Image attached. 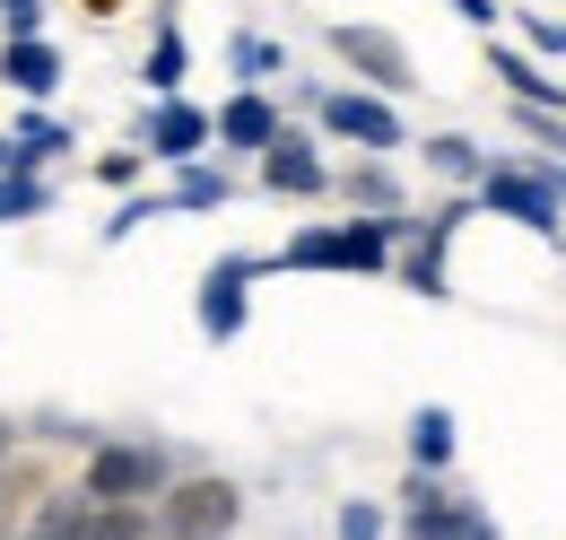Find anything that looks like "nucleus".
Here are the masks:
<instances>
[{"label":"nucleus","instance_id":"f257e3e1","mask_svg":"<svg viewBox=\"0 0 566 540\" xmlns=\"http://www.w3.org/2000/svg\"><path fill=\"white\" fill-rule=\"evenodd\" d=\"M148 523H157V540H227L235 523H244V488L218 479V471L175 479V488L148 506Z\"/></svg>","mask_w":566,"mask_h":540},{"label":"nucleus","instance_id":"f03ea898","mask_svg":"<svg viewBox=\"0 0 566 540\" xmlns=\"http://www.w3.org/2000/svg\"><path fill=\"white\" fill-rule=\"evenodd\" d=\"M78 488L96 497V506H157L166 488H175V454L166 445H96L87 454V471H78Z\"/></svg>","mask_w":566,"mask_h":540},{"label":"nucleus","instance_id":"7ed1b4c3","mask_svg":"<svg viewBox=\"0 0 566 540\" xmlns=\"http://www.w3.org/2000/svg\"><path fill=\"white\" fill-rule=\"evenodd\" d=\"M271 262H253V253H227V262L201 270V297H192V314H201V332L210 340H235L244 332V314H253V279Z\"/></svg>","mask_w":566,"mask_h":540},{"label":"nucleus","instance_id":"20e7f679","mask_svg":"<svg viewBox=\"0 0 566 540\" xmlns=\"http://www.w3.org/2000/svg\"><path fill=\"white\" fill-rule=\"evenodd\" d=\"M332 53H340L357 79H375L384 96H410V87H419L410 44H401V35H384V27H332Z\"/></svg>","mask_w":566,"mask_h":540},{"label":"nucleus","instance_id":"39448f33","mask_svg":"<svg viewBox=\"0 0 566 540\" xmlns=\"http://www.w3.org/2000/svg\"><path fill=\"white\" fill-rule=\"evenodd\" d=\"M323 132L384 157V148H401V114H392V96H375V87H332V96H323Z\"/></svg>","mask_w":566,"mask_h":540},{"label":"nucleus","instance_id":"423d86ee","mask_svg":"<svg viewBox=\"0 0 566 540\" xmlns=\"http://www.w3.org/2000/svg\"><path fill=\"white\" fill-rule=\"evenodd\" d=\"M210 139H218V114H201L192 96H166L140 132V157H157V166H201Z\"/></svg>","mask_w":566,"mask_h":540},{"label":"nucleus","instance_id":"0eeeda50","mask_svg":"<svg viewBox=\"0 0 566 540\" xmlns=\"http://www.w3.org/2000/svg\"><path fill=\"white\" fill-rule=\"evenodd\" d=\"M480 209H496V218H514V227H532V236H558V218L566 209L523 175V166H489L480 175Z\"/></svg>","mask_w":566,"mask_h":540},{"label":"nucleus","instance_id":"6e6552de","mask_svg":"<svg viewBox=\"0 0 566 540\" xmlns=\"http://www.w3.org/2000/svg\"><path fill=\"white\" fill-rule=\"evenodd\" d=\"M262 193H280V201H323V193H332V166L314 157V139L280 132V148L262 157Z\"/></svg>","mask_w":566,"mask_h":540},{"label":"nucleus","instance_id":"1a4fd4ad","mask_svg":"<svg viewBox=\"0 0 566 540\" xmlns=\"http://www.w3.org/2000/svg\"><path fill=\"white\" fill-rule=\"evenodd\" d=\"M280 132H287V123H280V105H271L262 87H235V96L218 105V139H227V148H244V157H271Z\"/></svg>","mask_w":566,"mask_h":540},{"label":"nucleus","instance_id":"9d476101","mask_svg":"<svg viewBox=\"0 0 566 540\" xmlns=\"http://www.w3.org/2000/svg\"><path fill=\"white\" fill-rule=\"evenodd\" d=\"M462 218H471V201H444V209H436V218L419 227V245L401 253V279H410L419 297H444V245L462 236Z\"/></svg>","mask_w":566,"mask_h":540},{"label":"nucleus","instance_id":"9b49d317","mask_svg":"<svg viewBox=\"0 0 566 540\" xmlns=\"http://www.w3.org/2000/svg\"><path fill=\"white\" fill-rule=\"evenodd\" d=\"M489 70L514 87V105L523 114H566V79H549V70L532 62V53H514V44H489Z\"/></svg>","mask_w":566,"mask_h":540},{"label":"nucleus","instance_id":"f8f14e48","mask_svg":"<svg viewBox=\"0 0 566 540\" xmlns=\"http://www.w3.org/2000/svg\"><path fill=\"white\" fill-rule=\"evenodd\" d=\"M0 79H9L27 105H44V96L62 87V53H53L44 35H27V44H0Z\"/></svg>","mask_w":566,"mask_h":540},{"label":"nucleus","instance_id":"ddd939ff","mask_svg":"<svg viewBox=\"0 0 566 540\" xmlns=\"http://www.w3.org/2000/svg\"><path fill=\"white\" fill-rule=\"evenodd\" d=\"M453 445H462V436H453V409H444V402H427L419 418H410V463L436 479L444 463H453Z\"/></svg>","mask_w":566,"mask_h":540},{"label":"nucleus","instance_id":"4468645a","mask_svg":"<svg viewBox=\"0 0 566 540\" xmlns=\"http://www.w3.org/2000/svg\"><path fill=\"white\" fill-rule=\"evenodd\" d=\"M140 79H148V87H157V105H166V96H184V79H192V44H184L175 27H157V44H148Z\"/></svg>","mask_w":566,"mask_h":540},{"label":"nucleus","instance_id":"2eb2a0df","mask_svg":"<svg viewBox=\"0 0 566 540\" xmlns=\"http://www.w3.org/2000/svg\"><path fill=\"white\" fill-rule=\"evenodd\" d=\"M271 270H340V227H296L271 253Z\"/></svg>","mask_w":566,"mask_h":540},{"label":"nucleus","instance_id":"dca6fc26","mask_svg":"<svg viewBox=\"0 0 566 540\" xmlns=\"http://www.w3.org/2000/svg\"><path fill=\"white\" fill-rule=\"evenodd\" d=\"M44 209H53V193H44L35 166H9V175H0V227H27V218H44Z\"/></svg>","mask_w":566,"mask_h":540},{"label":"nucleus","instance_id":"f3484780","mask_svg":"<svg viewBox=\"0 0 566 540\" xmlns=\"http://www.w3.org/2000/svg\"><path fill=\"white\" fill-rule=\"evenodd\" d=\"M427 166H436L444 184H480V175H489L480 139H462V132H436V139H427Z\"/></svg>","mask_w":566,"mask_h":540},{"label":"nucleus","instance_id":"a211bd4d","mask_svg":"<svg viewBox=\"0 0 566 540\" xmlns=\"http://www.w3.org/2000/svg\"><path fill=\"white\" fill-rule=\"evenodd\" d=\"M227 193H235V184H227L218 166H175V184H166V209H218Z\"/></svg>","mask_w":566,"mask_h":540},{"label":"nucleus","instance_id":"6ab92c4d","mask_svg":"<svg viewBox=\"0 0 566 540\" xmlns=\"http://www.w3.org/2000/svg\"><path fill=\"white\" fill-rule=\"evenodd\" d=\"M9 148H18V166H44V157H62V148H71V132H62L53 114H18Z\"/></svg>","mask_w":566,"mask_h":540},{"label":"nucleus","instance_id":"aec40b11","mask_svg":"<svg viewBox=\"0 0 566 540\" xmlns=\"http://www.w3.org/2000/svg\"><path fill=\"white\" fill-rule=\"evenodd\" d=\"M340 193H349L357 209H375V218H410V209H401V184H392L384 166H357V175H340Z\"/></svg>","mask_w":566,"mask_h":540},{"label":"nucleus","instance_id":"412c9836","mask_svg":"<svg viewBox=\"0 0 566 540\" xmlns=\"http://www.w3.org/2000/svg\"><path fill=\"white\" fill-rule=\"evenodd\" d=\"M227 70H235L244 87H262V79H280V44H271V35H227Z\"/></svg>","mask_w":566,"mask_h":540},{"label":"nucleus","instance_id":"4be33fe9","mask_svg":"<svg viewBox=\"0 0 566 540\" xmlns=\"http://www.w3.org/2000/svg\"><path fill=\"white\" fill-rule=\"evenodd\" d=\"M332 532H340V540H392V515H384L375 497H340V515H332Z\"/></svg>","mask_w":566,"mask_h":540},{"label":"nucleus","instance_id":"5701e85b","mask_svg":"<svg viewBox=\"0 0 566 540\" xmlns=\"http://www.w3.org/2000/svg\"><path fill=\"white\" fill-rule=\"evenodd\" d=\"M87 540H157V523H148V506H96Z\"/></svg>","mask_w":566,"mask_h":540},{"label":"nucleus","instance_id":"b1692460","mask_svg":"<svg viewBox=\"0 0 566 540\" xmlns=\"http://www.w3.org/2000/svg\"><path fill=\"white\" fill-rule=\"evenodd\" d=\"M0 27H9V44L44 35V0H0Z\"/></svg>","mask_w":566,"mask_h":540},{"label":"nucleus","instance_id":"393cba45","mask_svg":"<svg viewBox=\"0 0 566 540\" xmlns=\"http://www.w3.org/2000/svg\"><path fill=\"white\" fill-rule=\"evenodd\" d=\"M140 148H114V157H96V184H114V193H132V184H140Z\"/></svg>","mask_w":566,"mask_h":540},{"label":"nucleus","instance_id":"a878e982","mask_svg":"<svg viewBox=\"0 0 566 540\" xmlns=\"http://www.w3.org/2000/svg\"><path fill=\"white\" fill-rule=\"evenodd\" d=\"M514 114H523V105H514ZM523 132L549 139V148H566V114H523Z\"/></svg>","mask_w":566,"mask_h":540},{"label":"nucleus","instance_id":"bb28decb","mask_svg":"<svg viewBox=\"0 0 566 540\" xmlns=\"http://www.w3.org/2000/svg\"><path fill=\"white\" fill-rule=\"evenodd\" d=\"M532 53H558V62H566V27H558V18H532Z\"/></svg>","mask_w":566,"mask_h":540},{"label":"nucleus","instance_id":"cd10ccee","mask_svg":"<svg viewBox=\"0 0 566 540\" xmlns=\"http://www.w3.org/2000/svg\"><path fill=\"white\" fill-rule=\"evenodd\" d=\"M453 9H462L471 27H496V0H453Z\"/></svg>","mask_w":566,"mask_h":540},{"label":"nucleus","instance_id":"c85d7f7f","mask_svg":"<svg viewBox=\"0 0 566 540\" xmlns=\"http://www.w3.org/2000/svg\"><path fill=\"white\" fill-rule=\"evenodd\" d=\"M9 166H18V148H9V139H0V175H9Z\"/></svg>","mask_w":566,"mask_h":540}]
</instances>
